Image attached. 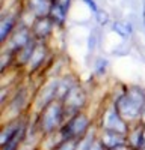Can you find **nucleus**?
Returning a JSON list of instances; mask_svg holds the SVG:
<instances>
[{"mask_svg": "<svg viewBox=\"0 0 145 150\" xmlns=\"http://www.w3.org/2000/svg\"><path fill=\"white\" fill-rule=\"evenodd\" d=\"M144 93L139 89H133L128 92V95L119 98V101L116 104V108L119 111V114L123 116H128V117H135L139 108L144 105Z\"/></svg>", "mask_w": 145, "mask_h": 150, "instance_id": "1", "label": "nucleus"}, {"mask_svg": "<svg viewBox=\"0 0 145 150\" xmlns=\"http://www.w3.org/2000/svg\"><path fill=\"white\" fill-rule=\"evenodd\" d=\"M53 24L55 23H53V20L50 17H38L36 21H35V24H33V29H32L35 38H36V39H39V41L45 39V38L50 35Z\"/></svg>", "mask_w": 145, "mask_h": 150, "instance_id": "2", "label": "nucleus"}, {"mask_svg": "<svg viewBox=\"0 0 145 150\" xmlns=\"http://www.w3.org/2000/svg\"><path fill=\"white\" fill-rule=\"evenodd\" d=\"M86 128H88V119L85 116H82V114H77L68 123V126L65 129V134L70 135V137H79V135H83V132L86 131Z\"/></svg>", "mask_w": 145, "mask_h": 150, "instance_id": "3", "label": "nucleus"}, {"mask_svg": "<svg viewBox=\"0 0 145 150\" xmlns=\"http://www.w3.org/2000/svg\"><path fill=\"white\" fill-rule=\"evenodd\" d=\"M60 117H62V110L57 104H52L48 105L45 112H44V125L47 126V129H53L55 126H57Z\"/></svg>", "mask_w": 145, "mask_h": 150, "instance_id": "4", "label": "nucleus"}, {"mask_svg": "<svg viewBox=\"0 0 145 150\" xmlns=\"http://www.w3.org/2000/svg\"><path fill=\"white\" fill-rule=\"evenodd\" d=\"M65 101H67V104L70 105L71 110H77V108L82 107V104L85 101V95L79 87H71V90L65 96Z\"/></svg>", "mask_w": 145, "mask_h": 150, "instance_id": "5", "label": "nucleus"}, {"mask_svg": "<svg viewBox=\"0 0 145 150\" xmlns=\"http://www.w3.org/2000/svg\"><path fill=\"white\" fill-rule=\"evenodd\" d=\"M45 53H47V48L42 45V44H39V45H36L35 48H33V51H32V56H30V65H32V69H36L41 63H42V60H44V57H45Z\"/></svg>", "mask_w": 145, "mask_h": 150, "instance_id": "6", "label": "nucleus"}, {"mask_svg": "<svg viewBox=\"0 0 145 150\" xmlns=\"http://www.w3.org/2000/svg\"><path fill=\"white\" fill-rule=\"evenodd\" d=\"M121 38H127L131 33V24L128 23H115L113 27H112Z\"/></svg>", "mask_w": 145, "mask_h": 150, "instance_id": "7", "label": "nucleus"}, {"mask_svg": "<svg viewBox=\"0 0 145 150\" xmlns=\"http://www.w3.org/2000/svg\"><path fill=\"white\" fill-rule=\"evenodd\" d=\"M14 24H15V21H14V18H3L2 20V33H0V39L2 41H5L6 39V36L9 35V32L14 29Z\"/></svg>", "mask_w": 145, "mask_h": 150, "instance_id": "8", "label": "nucleus"}, {"mask_svg": "<svg viewBox=\"0 0 145 150\" xmlns=\"http://www.w3.org/2000/svg\"><path fill=\"white\" fill-rule=\"evenodd\" d=\"M33 12H36L38 17H45L47 12V0H32Z\"/></svg>", "mask_w": 145, "mask_h": 150, "instance_id": "9", "label": "nucleus"}, {"mask_svg": "<svg viewBox=\"0 0 145 150\" xmlns=\"http://www.w3.org/2000/svg\"><path fill=\"white\" fill-rule=\"evenodd\" d=\"M95 17H97V21H98L100 24H106L107 21H109V15L106 14L104 11H98L95 14Z\"/></svg>", "mask_w": 145, "mask_h": 150, "instance_id": "10", "label": "nucleus"}, {"mask_svg": "<svg viewBox=\"0 0 145 150\" xmlns=\"http://www.w3.org/2000/svg\"><path fill=\"white\" fill-rule=\"evenodd\" d=\"M83 2H85V3H86V5L91 8V11H92V12H95V14L100 11V9H98V6H97V3L94 2V0H83Z\"/></svg>", "mask_w": 145, "mask_h": 150, "instance_id": "11", "label": "nucleus"}, {"mask_svg": "<svg viewBox=\"0 0 145 150\" xmlns=\"http://www.w3.org/2000/svg\"><path fill=\"white\" fill-rule=\"evenodd\" d=\"M95 41H97V35L92 32L91 36H89V51H94V48H95Z\"/></svg>", "mask_w": 145, "mask_h": 150, "instance_id": "12", "label": "nucleus"}, {"mask_svg": "<svg viewBox=\"0 0 145 150\" xmlns=\"http://www.w3.org/2000/svg\"><path fill=\"white\" fill-rule=\"evenodd\" d=\"M142 18H144V24H145V8H144V14H142Z\"/></svg>", "mask_w": 145, "mask_h": 150, "instance_id": "13", "label": "nucleus"}]
</instances>
